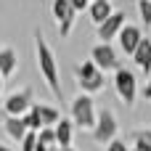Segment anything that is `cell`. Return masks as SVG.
<instances>
[{
    "mask_svg": "<svg viewBox=\"0 0 151 151\" xmlns=\"http://www.w3.org/2000/svg\"><path fill=\"white\" fill-rule=\"evenodd\" d=\"M90 3H111V0H90Z\"/></svg>",
    "mask_w": 151,
    "mask_h": 151,
    "instance_id": "30",
    "label": "cell"
},
{
    "mask_svg": "<svg viewBox=\"0 0 151 151\" xmlns=\"http://www.w3.org/2000/svg\"><path fill=\"white\" fill-rule=\"evenodd\" d=\"M35 109H37V114H40V119H42V127H56V125H58V119H61V111H58V106L35 104Z\"/></svg>",
    "mask_w": 151,
    "mask_h": 151,
    "instance_id": "16",
    "label": "cell"
},
{
    "mask_svg": "<svg viewBox=\"0 0 151 151\" xmlns=\"http://www.w3.org/2000/svg\"><path fill=\"white\" fill-rule=\"evenodd\" d=\"M117 135H119V122H117L114 111H111V109H98L96 127H93V138H96V143L109 146L111 141H117Z\"/></svg>",
    "mask_w": 151,
    "mask_h": 151,
    "instance_id": "5",
    "label": "cell"
},
{
    "mask_svg": "<svg viewBox=\"0 0 151 151\" xmlns=\"http://www.w3.org/2000/svg\"><path fill=\"white\" fill-rule=\"evenodd\" d=\"M143 40V32L138 29V24H125L122 27V32L117 35V42H119V50L122 53H127V56H133L135 53V48H138V42Z\"/></svg>",
    "mask_w": 151,
    "mask_h": 151,
    "instance_id": "10",
    "label": "cell"
},
{
    "mask_svg": "<svg viewBox=\"0 0 151 151\" xmlns=\"http://www.w3.org/2000/svg\"><path fill=\"white\" fill-rule=\"evenodd\" d=\"M133 141H135V143H146V146H151V130H146V127L135 130V133H133Z\"/></svg>",
    "mask_w": 151,
    "mask_h": 151,
    "instance_id": "20",
    "label": "cell"
},
{
    "mask_svg": "<svg viewBox=\"0 0 151 151\" xmlns=\"http://www.w3.org/2000/svg\"><path fill=\"white\" fill-rule=\"evenodd\" d=\"M69 109H72V117H69V119L74 122V127L82 130V133H93V127H96V117H98L93 96H85V93L74 96Z\"/></svg>",
    "mask_w": 151,
    "mask_h": 151,
    "instance_id": "2",
    "label": "cell"
},
{
    "mask_svg": "<svg viewBox=\"0 0 151 151\" xmlns=\"http://www.w3.org/2000/svg\"><path fill=\"white\" fill-rule=\"evenodd\" d=\"M50 11H53V19L58 21V35L69 37V32L74 29V21H77V11L69 5V0H53Z\"/></svg>",
    "mask_w": 151,
    "mask_h": 151,
    "instance_id": "8",
    "label": "cell"
},
{
    "mask_svg": "<svg viewBox=\"0 0 151 151\" xmlns=\"http://www.w3.org/2000/svg\"><path fill=\"white\" fill-rule=\"evenodd\" d=\"M3 130H5V135H8L11 141H16V143H21V141H24V135H27V127H24L21 117H5Z\"/></svg>",
    "mask_w": 151,
    "mask_h": 151,
    "instance_id": "14",
    "label": "cell"
},
{
    "mask_svg": "<svg viewBox=\"0 0 151 151\" xmlns=\"http://www.w3.org/2000/svg\"><path fill=\"white\" fill-rule=\"evenodd\" d=\"M130 151H151V146H146V143H135Z\"/></svg>",
    "mask_w": 151,
    "mask_h": 151,
    "instance_id": "25",
    "label": "cell"
},
{
    "mask_svg": "<svg viewBox=\"0 0 151 151\" xmlns=\"http://www.w3.org/2000/svg\"><path fill=\"white\" fill-rule=\"evenodd\" d=\"M106 151H130V146H127L125 141H119V138H117V141H111V143L106 146Z\"/></svg>",
    "mask_w": 151,
    "mask_h": 151,
    "instance_id": "22",
    "label": "cell"
},
{
    "mask_svg": "<svg viewBox=\"0 0 151 151\" xmlns=\"http://www.w3.org/2000/svg\"><path fill=\"white\" fill-rule=\"evenodd\" d=\"M90 61H93L96 69L104 72V74L119 69V58H117V50H114L111 42H96V45L90 48Z\"/></svg>",
    "mask_w": 151,
    "mask_h": 151,
    "instance_id": "6",
    "label": "cell"
},
{
    "mask_svg": "<svg viewBox=\"0 0 151 151\" xmlns=\"http://www.w3.org/2000/svg\"><path fill=\"white\" fill-rule=\"evenodd\" d=\"M3 82H5V80L0 77V104H3Z\"/></svg>",
    "mask_w": 151,
    "mask_h": 151,
    "instance_id": "26",
    "label": "cell"
},
{
    "mask_svg": "<svg viewBox=\"0 0 151 151\" xmlns=\"http://www.w3.org/2000/svg\"><path fill=\"white\" fill-rule=\"evenodd\" d=\"M133 61H135V66H138L141 72L151 74V37H143V40L138 42V48H135V53H133Z\"/></svg>",
    "mask_w": 151,
    "mask_h": 151,
    "instance_id": "13",
    "label": "cell"
},
{
    "mask_svg": "<svg viewBox=\"0 0 151 151\" xmlns=\"http://www.w3.org/2000/svg\"><path fill=\"white\" fill-rule=\"evenodd\" d=\"M35 151H50V149H45V146H40V143H37V146H35Z\"/></svg>",
    "mask_w": 151,
    "mask_h": 151,
    "instance_id": "28",
    "label": "cell"
},
{
    "mask_svg": "<svg viewBox=\"0 0 151 151\" xmlns=\"http://www.w3.org/2000/svg\"><path fill=\"white\" fill-rule=\"evenodd\" d=\"M16 69H19V53H16V48L3 45L0 48V77L3 80H11L16 74Z\"/></svg>",
    "mask_w": 151,
    "mask_h": 151,
    "instance_id": "12",
    "label": "cell"
},
{
    "mask_svg": "<svg viewBox=\"0 0 151 151\" xmlns=\"http://www.w3.org/2000/svg\"><path fill=\"white\" fill-rule=\"evenodd\" d=\"M141 96H143V101H151V74L146 80V85H143V90H141Z\"/></svg>",
    "mask_w": 151,
    "mask_h": 151,
    "instance_id": "24",
    "label": "cell"
},
{
    "mask_svg": "<svg viewBox=\"0 0 151 151\" xmlns=\"http://www.w3.org/2000/svg\"><path fill=\"white\" fill-rule=\"evenodd\" d=\"M50 151H58V149H50Z\"/></svg>",
    "mask_w": 151,
    "mask_h": 151,
    "instance_id": "31",
    "label": "cell"
},
{
    "mask_svg": "<svg viewBox=\"0 0 151 151\" xmlns=\"http://www.w3.org/2000/svg\"><path fill=\"white\" fill-rule=\"evenodd\" d=\"M125 24H127L125 11H117V13H111L101 27H96V32H98L101 42H111V40H117V35L122 32V27H125Z\"/></svg>",
    "mask_w": 151,
    "mask_h": 151,
    "instance_id": "9",
    "label": "cell"
},
{
    "mask_svg": "<svg viewBox=\"0 0 151 151\" xmlns=\"http://www.w3.org/2000/svg\"><path fill=\"white\" fill-rule=\"evenodd\" d=\"M35 146H37V133H27L21 141V151H35Z\"/></svg>",
    "mask_w": 151,
    "mask_h": 151,
    "instance_id": "21",
    "label": "cell"
},
{
    "mask_svg": "<svg viewBox=\"0 0 151 151\" xmlns=\"http://www.w3.org/2000/svg\"><path fill=\"white\" fill-rule=\"evenodd\" d=\"M0 151H13L11 146H5V143H0Z\"/></svg>",
    "mask_w": 151,
    "mask_h": 151,
    "instance_id": "27",
    "label": "cell"
},
{
    "mask_svg": "<svg viewBox=\"0 0 151 151\" xmlns=\"http://www.w3.org/2000/svg\"><path fill=\"white\" fill-rule=\"evenodd\" d=\"M88 13H90L93 27H101V24L114 13V8H111V3H90V5H88Z\"/></svg>",
    "mask_w": 151,
    "mask_h": 151,
    "instance_id": "15",
    "label": "cell"
},
{
    "mask_svg": "<svg viewBox=\"0 0 151 151\" xmlns=\"http://www.w3.org/2000/svg\"><path fill=\"white\" fill-rule=\"evenodd\" d=\"M21 122H24L27 133H40V130H42V119H40L37 109H35V104H32V109H29V111L21 117Z\"/></svg>",
    "mask_w": 151,
    "mask_h": 151,
    "instance_id": "17",
    "label": "cell"
},
{
    "mask_svg": "<svg viewBox=\"0 0 151 151\" xmlns=\"http://www.w3.org/2000/svg\"><path fill=\"white\" fill-rule=\"evenodd\" d=\"M138 16H141V24L151 29V0H138Z\"/></svg>",
    "mask_w": 151,
    "mask_h": 151,
    "instance_id": "19",
    "label": "cell"
},
{
    "mask_svg": "<svg viewBox=\"0 0 151 151\" xmlns=\"http://www.w3.org/2000/svg\"><path fill=\"white\" fill-rule=\"evenodd\" d=\"M53 133H56V146H58V149H69V146L74 143L77 127H74V122H72L69 117H61L58 125L53 127Z\"/></svg>",
    "mask_w": 151,
    "mask_h": 151,
    "instance_id": "11",
    "label": "cell"
},
{
    "mask_svg": "<svg viewBox=\"0 0 151 151\" xmlns=\"http://www.w3.org/2000/svg\"><path fill=\"white\" fill-rule=\"evenodd\" d=\"M3 109H5V117H24L32 109V90L29 88L13 90L11 96L3 98Z\"/></svg>",
    "mask_w": 151,
    "mask_h": 151,
    "instance_id": "7",
    "label": "cell"
},
{
    "mask_svg": "<svg viewBox=\"0 0 151 151\" xmlns=\"http://www.w3.org/2000/svg\"><path fill=\"white\" fill-rule=\"evenodd\" d=\"M69 5L80 13V11H88V5H90V0H69Z\"/></svg>",
    "mask_w": 151,
    "mask_h": 151,
    "instance_id": "23",
    "label": "cell"
},
{
    "mask_svg": "<svg viewBox=\"0 0 151 151\" xmlns=\"http://www.w3.org/2000/svg\"><path fill=\"white\" fill-rule=\"evenodd\" d=\"M37 143L45 146V149H58V146H56V133H53V127H42V130L37 133Z\"/></svg>",
    "mask_w": 151,
    "mask_h": 151,
    "instance_id": "18",
    "label": "cell"
},
{
    "mask_svg": "<svg viewBox=\"0 0 151 151\" xmlns=\"http://www.w3.org/2000/svg\"><path fill=\"white\" fill-rule=\"evenodd\" d=\"M74 77H77V85L82 88L85 96H96L106 88V74L96 69V64L90 58H82L77 66H74Z\"/></svg>",
    "mask_w": 151,
    "mask_h": 151,
    "instance_id": "3",
    "label": "cell"
},
{
    "mask_svg": "<svg viewBox=\"0 0 151 151\" xmlns=\"http://www.w3.org/2000/svg\"><path fill=\"white\" fill-rule=\"evenodd\" d=\"M35 53H37V66L42 72V80L48 82V88L53 90L56 101H64V90H61V74H58V64H56V53L48 45V40L42 37V29H35Z\"/></svg>",
    "mask_w": 151,
    "mask_h": 151,
    "instance_id": "1",
    "label": "cell"
},
{
    "mask_svg": "<svg viewBox=\"0 0 151 151\" xmlns=\"http://www.w3.org/2000/svg\"><path fill=\"white\" fill-rule=\"evenodd\" d=\"M58 151H77V149H74V146H69V149H58Z\"/></svg>",
    "mask_w": 151,
    "mask_h": 151,
    "instance_id": "29",
    "label": "cell"
},
{
    "mask_svg": "<svg viewBox=\"0 0 151 151\" xmlns=\"http://www.w3.org/2000/svg\"><path fill=\"white\" fill-rule=\"evenodd\" d=\"M114 90H117V98H119L125 106H133L135 98H138V80H135V72L119 66V69L114 72Z\"/></svg>",
    "mask_w": 151,
    "mask_h": 151,
    "instance_id": "4",
    "label": "cell"
}]
</instances>
